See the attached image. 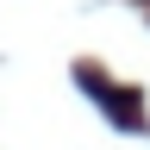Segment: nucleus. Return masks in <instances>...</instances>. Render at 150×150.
Returning <instances> with one entry per match:
<instances>
[{
  "label": "nucleus",
  "instance_id": "nucleus-1",
  "mask_svg": "<svg viewBox=\"0 0 150 150\" xmlns=\"http://www.w3.org/2000/svg\"><path fill=\"white\" fill-rule=\"evenodd\" d=\"M75 81L94 94V106H100L119 131H144V106H138L144 94H131V88H119V81H106V69H94V63H75Z\"/></svg>",
  "mask_w": 150,
  "mask_h": 150
}]
</instances>
